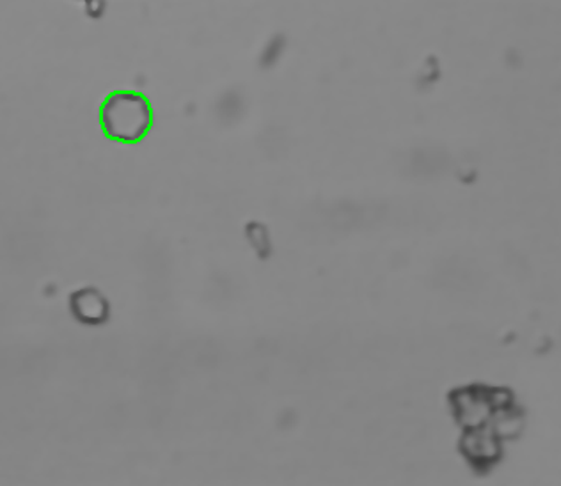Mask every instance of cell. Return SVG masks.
<instances>
[{"instance_id": "6da1fadb", "label": "cell", "mask_w": 561, "mask_h": 486, "mask_svg": "<svg viewBox=\"0 0 561 486\" xmlns=\"http://www.w3.org/2000/svg\"><path fill=\"white\" fill-rule=\"evenodd\" d=\"M100 125L111 141L125 144L142 141L153 127L150 100L137 91H114L100 107Z\"/></svg>"}, {"instance_id": "7a4b0ae2", "label": "cell", "mask_w": 561, "mask_h": 486, "mask_svg": "<svg viewBox=\"0 0 561 486\" xmlns=\"http://www.w3.org/2000/svg\"><path fill=\"white\" fill-rule=\"evenodd\" d=\"M71 311L73 316L88 325H100L107 322L108 304L100 291L88 288L71 294Z\"/></svg>"}, {"instance_id": "3957f363", "label": "cell", "mask_w": 561, "mask_h": 486, "mask_svg": "<svg viewBox=\"0 0 561 486\" xmlns=\"http://www.w3.org/2000/svg\"><path fill=\"white\" fill-rule=\"evenodd\" d=\"M497 448L494 440L489 437L480 436V433H472L469 437V454L472 456H482V459H491L496 454Z\"/></svg>"}]
</instances>
